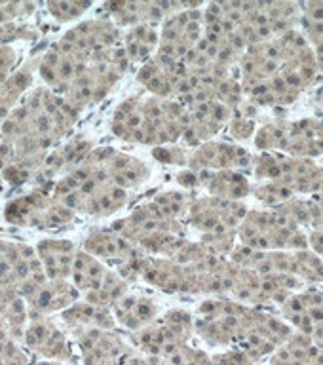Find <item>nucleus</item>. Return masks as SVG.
I'll use <instances>...</instances> for the list:
<instances>
[{
  "mask_svg": "<svg viewBox=\"0 0 323 365\" xmlns=\"http://www.w3.org/2000/svg\"><path fill=\"white\" fill-rule=\"evenodd\" d=\"M308 250L316 253L323 261V230L312 228V232L308 234Z\"/></svg>",
  "mask_w": 323,
  "mask_h": 365,
  "instance_id": "obj_35",
  "label": "nucleus"
},
{
  "mask_svg": "<svg viewBox=\"0 0 323 365\" xmlns=\"http://www.w3.org/2000/svg\"><path fill=\"white\" fill-rule=\"evenodd\" d=\"M111 312L114 316V322L131 333L147 327L160 318V307L153 297L137 295L130 291L114 302Z\"/></svg>",
  "mask_w": 323,
  "mask_h": 365,
  "instance_id": "obj_11",
  "label": "nucleus"
},
{
  "mask_svg": "<svg viewBox=\"0 0 323 365\" xmlns=\"http://www.w3.org/2000/svg\"><path fill=\"white\" fill-rule=\"evenodd\" d=\"M137 80L153 93V97H160V99L175 97V82L165 73L156 57L143 63L141 68L137 71Z\"/></svg>",
  "mask_w": 323,
  "mask_h": 365,
  "instance_id": "obj_23",
  "label": "nucleus"
},
{
  "mask_svg": "<svg viewBox=\"0 0 323 365\" xmlns=\"http://www.w3.org/2000/svg\"><path fill=\"white\" fill-rule=\"evenodd\" d=\"M307 365H323V348L316 346V350L312 352Z\"/></svg>",
  "mask_w": 323,
  "mask_h": 365,
  "instance_id": "obj_38",
  "label": "nucleus"
},
{
  "mask_svg": "<svg viewBox=\"0 0 323 365\" xmlns=\"http://www.w3.org/2000/svg\"><path fill=\"white\" fill-rule=\"evenodd\" d=\"M314 56H316V63H318L319 73H323V38L319 40L318 44L314 46Z\"/></svg>",
  "mask_w": 323,
  "mask_h": 365,
  "instance_id": "obj_37",
  "label": "nucleus"
},
{
  "mask_svg": "<svg viewBox=\"0 0 323 365\" xmlns=\"http://www.w3.org/2000/svg\"><path fill=\"white\" fill-rule=\"evenodd\" d=\"M78 301V289L67 279H48L39 293L29 299V310L33 319L46 318L48 314L63 312L65 308Z\"/></svg>",
  "mask_w": 323,
  "mask_h": 365,
  "instance_id": "obj_13",
  "label": "nucleus"
},
{
  "mask_svg": "<svg viewBox=\"0 0 323 365\" xmlns=\"http://www.w3.org/2000/svg\"><path fill=\"white\" fill-rule=\"evenodd\" d=\"M122 365H150V361H148L147 356H143V354H131L130 358L125 359L124 364Z\"/></svg>",
  "mask_w": 323,
  "mask_h": 365,
  "instance_id": "obj_36",
  "label": "nucleus"
},
{
  "mask_svg": "<svg viewBox=\"0 0 323 365\" xmlns=\"http://www.w3.org/2000/svg\"><path fill=\"white\" fill-rule=\"evenodd\" d=\"M232 110L221 101L200 103L196 107L188 108V124L183 131L181 141L188 147H200L202 143L211 141L213 137L222 131L232 118Z\"/></svg>",
  "mask_w": 323,
  "mask_h": 365,
  "instance_id": "obj_7",
  "label": "nucleus"
},
{
  "mask_svg": "<svg viewBox=\"0 0 323 365\" xmlns=\"http://www.w3.org/2000/svg\"><path fill=\"white\" fill-rule=\"evenodd\" d=\"M63 322L67 324L68 329H73L76 335L88 329H103L111 331L116 327L114 316L111 308L96 307L91 302H74L61 312Z\"/></svg>",
  "mask_w": 323,
  "mask_h": 365,
  "instance_id": "obj_17",
  "label": "nucleus"
},
{
  "mask_svg": "<svg viewBox=\"0 0 323 365\" xmlns=\"http://www.w3.org/2000/svg\"><path fill=\"white\" fill-rule=\"evenodd\" d=\"M177 182L181 185L183 188L187 190H196V188H202V182H200V173L198 171L190 170V168H185L177 173Z\"/></svg>",
  "mask_w": 323,
  "mask_h": 365,
  "instance_id": "obj_33",
  "label": "nucleus"
},
{
  "mask_svg": "<svg viewBox=\"0 0 323 365\" xmlns=\"http://www.w3.org/2000/svg\"><path fill=\"white\" fill-rule=\"evenodd\" d=\"M108 274V270L105 268L99 259H96L90 253H86L84 250L76 251L73 261V270H71V279H73V285L78 291H97L101 287L103 279Z\"/></svg>",
  "mask_w": 323,
  "mask_h": 365,
  "instance_id": "obj_21",
  "label": "nucleus"
},
{
  "mask_svg": "<svg viewBox=\"0 0 323 365\" xmlns=\"http://www.w3.org/2000/svg\"><path fill=\"white\" fill-rule=\"evenodd\" d=\"M282 316L299 333L312 335L323 325V291L304 287L289 295L282 304Z\"/></svg>",
  "mask_w": 323,
  "mask_h": 365,
  "instance_id": "obj_8",
  "label": "nucleus"
},
{
  "mask_svg": "<svg viewBox=\"0 0 323 365\" xmlns=\"http://www.w3.org/2000/svg\"><path fill=\"white\" fill-rule=\"evenodd\" d=\"M194 335V314L185 308H171L160 314V318L147 327L130 335V344L137 352L153 358L173 350V348L188 344Z\"/></svg>",
  "mask_w": 323,
  "mask_h": 365,
  "instance_id": "obj_3",
  "label": "nucleus"
},
{
  "mask_svg": "<svg viewBox=\"0 0 323 365\" xmlns=\"http://www.w3.org/2000/svg\"><path fill=\"white\" fill-rule=\"evenodd\" d=\"M143 99L145 97H130L116 107L113 114V133L118 139L148 145Z\"/></svg>",
  "mask_w": 323,
  "mask_h": 365,
  "instance_id": "obj_15",
  "label": "nucleus"
},
{
  "mask_svg": "<svg viewBox=\"0 0 323 365\" xmlns=\"http://www.w3.org/2000/svg\"><path fill=\"white\" fill-rule=\"evenodd\" d=\"M316 344L308 335L293 331V335L268 358V365H307Z\"/></svg>",
  "mask_w": 323,
  "mask_h": 365,
  "instance_id": "obj_22",
  "label": "nucleus"
},
{
  "mask_svg": "<svg viewBox=\"0 0 323 365\" xmlns=\"http://www.w3.org/2000/svg\"><path fill=\"white\" fill-rule=\"evenodd\" d=\"M84 251L96 257V259H105L111 264H116V268H120L130 259L143 253L141 247H137L135 244L122 238L120 234L114 232L113 228L91 232L84 242Z\"/></svg>",
  "mask_w": 323,
  "mask_h": 365,
  "instance_id": "obj_12",
  "label": "nucleus"
},
{
  "mask_svg": "<svg viewBox=\"0 0 323 365\" xmlns=\"http://www.w3.org/2000/svg\"><path fill=\"white\" fill-rule=\"evenodd\" d=\"M128 202V190L108 182L86 202L84 211L93 217H107L120 211Z\"/></svg>",
  "mask_w": 323,
  "mask_h": 365,
  "instance_id": "obj_24",
  "label": "nucleus"
},
{
  "mask_svg": "<svg viewBox=\"0 0 323 365\" xmlns=\"http://www.w3.org/2000/svg\"><path fill=\"white\" fill-rule=\"evenodd\" d=\"M153 158L160 164L185 168V165H188L190 154L183 147H177V145H160V147H153Z\"/></svg>",
  "mask_w": 323,
  "mask_h": 365,
  "instance_id": "obj_31",
  "label": "nucleus"
},
{
  "mask_svg": "<svg viewBox=\"0 0 323 365\" xmlns=\"http://www.w3.org/2000/svg\"><path fill=\"white\" fill-rule=\"evenodd\" d=\"M23 344L48 361H74L71 342L48 318H36L25 327Z\"/></svg>",
  "mask_w": 323,
  "mask_h": 365,
  "instance_id": "obj_9",
  "label": "nucleus"
},
{
  "mask_svg": "<svg viewBox=\"0 0 323 365\" xmlns=\"http://www.w3.org/2000/svg\"><path fill=\"white\" fill-rule=\"evenodd\" d=\"M148 361L150 365H213L210 354L200 348L190 346V344H181L170 352L153 356V358H148Z\"/></svg>",
  "mask_w": 323,
  "mask_h": 365,
  "instance_id": "obj_25",
  "label": "nucleus"
},
{
  "mask_svg": "<svg viewBox=\"0 0 323 365\" xmlns=\"http://www.w3.org/2000/svg\"><path fill=\"white\" fill-rule=\"evenodd\" d=\"M196 171V170H194ZM200 182L207 190L210 196L217 198L234 200L242 202L244 198L253 194V185L250 182L247 175L236 170H221V171H198Z\"/></svg>",
  "mask_w": 323,
  "mask_h": 365,
  "instance_id": "obj_16",
  "label": "nucleus"
},
{
  "mask_svg": "<svg viewBox=\"0 0 323 365\" xmlns=\"http://www.w3.org/2000/svg\"><path fill=\"white\" fill-rule=\"evenodd\" d=\"M253 196H255L262 205H267V210H270V207H280V205H284L285 202L297 198L289 188L276 181H267L259 182V185H253Z\"/></svg>",
  "mask_w": 323,
  "mask_h": 365,
  "instance_id": "obj_28",
  "label": "nucleus"
},
{
  "mask_svg": "<svg viewBox=\"0 0 323 365\" xmlns=\"http://www.w3.org/2000/svg\"><path fill=\"white\" fill-rule=\"evenodd\" d=\"M247 205L244 202L217 198V196H202L196 198L188 210V225L202 234L221 232V230H236L247 215Z\"/></svg>",
  "mask_w": 323,
  "mask_h": 365,
  "instance_id": "obj_4",
  "label": "nucleus"
},
{
  "mask_svg": "<svg viewBox=\"0 0 323 365\" xmlns=\"http://www.w3.org/2000/svg\"><path fill=\"white\" fill-rule=\"evenodd\" d=\"M108 175H111V182L116 185V187L124 188H133L139 187L141 182H145L148 179V168L143 164L141 160L133 158L130 154L116 153L113 156V160L107 164Z\"/></svg>",
  "mask_w": 323,
  "mask_h": 365,
  "instance_id": "obj_20",
  "label": "nucleus"
},
{
  "mask_svg": "<svg viewBox=\"0 0 323 365\" xmlns=\"http://www.w3.org/2000/svg\"><path fill=\"white\" fill-rule=\"evenodd\" d=\"M238 242L257 251L308 250V234L282 207L250 210L238 227Z\"/></svg>",
  "mask_w": 323,
  "mask_h": 365,
  "instance_id": "obj_1",
  "label": "nucleus"
},
{
  "mask_svg": "<svg viewBox=\"0 0 323 365\" xmlns=\"http://www.w3.org/2000/svg\"><path fill=\"white\" fill-rule=\"evenodd\" d=\"M293 331L295 329L285 319H280L274 314H268L261 308H257L255 319H253L247 335L242 339V342L236 348L244 350L257 364L261 359L270 358L293 335Z\"/></svg>",
  "mask_w": 323,
  "mask_h": 365,
  "instance_id": "obj_5",
  "label": "nucleus"
},
{
  "mask_svg": "<svg viewBox=\"0 0 323 365\" xmlns=\"http://www.w3.org/2000/svg\"><path fill=\"white\" fill-rule=\"evenodd\" d=\"M124 50L130 63H147L160 46V31L154 25L131 27L124 36Z\"/></svg>",
  "mask_w": 323,
  "mask_h": 365,
  "instance_id": "obj_19",
  "label": "nucleus"
},
{
  "mask_svg": "<svg viewBox=\"0 0 323 365\" xmlns=\"http://www.w3.org/2000/svg\"><path fill=\"white\" fill-rule=\"evenodd\" d=\"M255 105H238L232 110V118L228 122V131L234 139L245 141L255 133Z\"/></svg>",
  "mask_w": 323,
  "mask_h": 365,
  "instance_id": "obj_27",
  "label": "nucleus"
},
{
  "mask_svg": "<svg viewBox=\"0 0 323 365\" xmlns=\"http://www.w3.org/2000/svg\"><path fill=\"white\" fill-rule=\"evenodd\" d=\"M153 202L158 205L168 219L181 222L183 217L188 215V210H190L194 198H190V194L185 192V190H168V192L158 194Z\"/></svg>",
  "mask_w": 323,
  "mask_h": 365,
  "instance_id": "obj_26",
  "label": "nucleus"
},
{
  "mask_svg": "<svg viewBox=\"0 0 323 365\" xmlns=\"http://www.w3.org/2000/svg\"><path fill=\"white\" fill-rule=\"evenodd\" d=\"M141 279L164 293H187V268L177 264L173 259L147 255Z\"/></svg>",
  "mask_w": 323,
  "mask_h": 365,
  "instance_id": "obj_14",
  "label": "nucleus"
},
{
  "mask_svg": "<svg viewBox=\"0 0 323 365\" xmlns=\"http://www.w3.org/2000/svg\"><path fill=\"white\" fill-rule=\"evenodd\" d=\"M253 177L257 182L276 181L295 196L323 194V165L310 158H295L282 153H259L255 156Z\"/></svg>",
  "mask_w": 323,
  "mask_h": 365,
  "instance_id": "obj_2",
  "label": "nucleus"
},
{
  "mask_svg": "<svg viewBox=\"0 0 323 365\" xmlns=\"http://www.w3.org/2000/svg\"><path fill=\"white\" fill-rule=\"evenodd\" d=\"M90 6L91 2H78V0H51L46 4V8L57 21H73L78 19Z\"/></svg>",
  "mask_w": 323,
  "mask_h": 365,
  "instance_id": "obj_30",
  "label": "nucleus"
},
{
  "mask_svg": "<svg viewBox=\"0 0 323 365\" xmlns=\"http://www.w3.org/2000/svg\"><path fill=\"white\" fill-rule=\"evenodd\" d=\"M211 364L213 365H255V361L240 348L232 346L222 352H217L211 356Z\"/></svg>",
  "mask_w": 323,
  "mask_h": 365,
  "instance_id": "obj_32",
  "label": "nucleus"
},
{
  "mask_svg": "<svg viewBox=\"0 0 323 365\" xmlns=\"http://www.w3.org/2000/svg\"><path fill=\"white\" fill-rule=\"evenodd\" d=\"M36 255L48 279H67L73 270L76 250L68 240H44L36 247Z\"/></svg>",
  "mask_w": 323,
  "mask_h": 365,
  "instance_id": "obj_18",
  "label": "nucleus"
},
{
  "mask_svg": "<svg viewBox=\"0 0 323 365\" xmlns=\"http://www.w3.org/2000/svg\"><path fill=\"white\" fill-rule=\"evenodd\" d=\"M253 165H255V156L247 153L245 148L238 147L236 143L211 139L194 148L187 168L196 171L236 170L242 173H247V171L253 173Z\"/></svg>",
  "mask_w": 323,
  "mask_h": 365,
  "instance_id": "obj_6",
  "label": "nucleus"
},
{
  "mask_svg": "<svg viewBox=\"0 0 323 365\" xmlns=\"http://www.w3.org/2000/svg\"><path fill=\"white\" fill-rule=\"evenodd\" d=\"M236 242H238V234L236 230H221V232H210L202 234V240L200 244L204 245L205 251L213 257H219V259H227L230 257V253L236 247Z\"/></svg>",
  "mask_w": 323,
  "mask_h": 365,
  "instance_id": "obj_29",
  "label": "nucleus"
},
{
  "mask_svg": "<svg viewBox=\"0 0 323 365\" xmlns=\"http://www.w3.org/2000/svg\"><path fill=\"white\" fill-rule=\"evenodd\" d=\"M282 154L310 160L323 156V120L301 118L284 124Z\"/></svg>",
  "mask_w": 323,
  "mask_h": 365,
  "instance_id": "obj_10",
  "label": "nucleus"
},
{
  "mask_svg": "<svg viewBox=\"0 0 323 365\" xmlns=\"http://www.w3.org/2000/svg\"><path fill=\"white\" fill-rule=\"evenodd\" d=\"M310 211H312V225L310 227L316 230H323V194L314 196L310 200Z\"/></svg>",
  "mask_w": 323,
  "mask_h": 365,
  "instance_id": "obj_34",
  "label": "nucleus"
}]
</instances>
